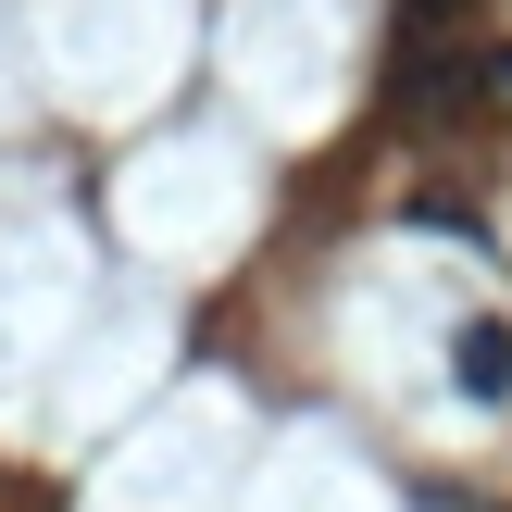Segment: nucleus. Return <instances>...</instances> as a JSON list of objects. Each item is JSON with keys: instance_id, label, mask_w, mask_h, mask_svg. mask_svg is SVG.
<instances>
[{"instance_id": "obj_1", "label": "nucleus", "mask_w": 512, "mask_h": 512, "mask_svg": "<svg viewBox=\"0 0 512 512\" xmlns=\"http://www.w3.org/2000/svg\"><path fill=\"white\" fill-rule=\"evenodd\" d=\"M450 375H463L475 400H512V325H500V313H463V338H450Z\"/></svg>"}, {"instance_id": "obj_2", "label": "nucleus", "mask_w": 512, "mask_h": 512, "mask_svg": "<svg viewBox=\"0 0 512 512\" xmlns=\"http://www.w3.org/2000/svg\"><path fill=\"white\" fill-rule=\"evenodd\" d=\"M488 75H500V100H512V50H500V63H488Z\"/></svg>"}]
</instances>
